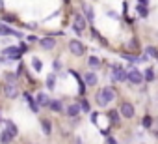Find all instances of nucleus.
I'll list each match as a JSON object with an SVG mask.
<instances>
[{"label": "nucleus", "mask_w": 158, "mask_h": 144, "mask_svg": "<svg viewBox=\"0 0 158 144\" xmlns=\"http://www.w3.org/2000/svg\"><path fill=\"white\" fill-rule=\"evenodd\" d=\"M108 144H117V140H115L114 137H110V138H108Z\"/></svg>", "instance_id": "7c9ffc66"}, {"label": "nucleus", "mask_w": 158, "mask_h": 144, "mask_svg": "<svg viewBox=\"0 0 158 144\" xmlns=\"http://www.w3.org/2000/svg\"><path fill=\"white\" fill-rule=\"evenodd\" d=\"M54 86H56V75H48V79H47V88H48V90H54Z\"/></svg>", "instance_id": "412c9836"}, {"label": "nucleus", "mask_w": 158, "mask_h": 144, "mask_svg": "<svg viewBox=\"0 0 158 144\" xmlns=\"http://www.w3.org/2000/svg\"><path fill=\"white\" fill-rule=\"evenodd\" d=\"M128 81H130L132 84H139V83H143V75L139 73L136 67H132V69L128 71Z\"/></svg>", "instance_id": "6e6552de"}, {"label": "nucleus", "mask_w": 158, "mask_h": 144, "mask_svg": "<svg viewBox=\"0 0 158 144\" xmlns=\"http://www.w3.org/2000/svg\"><path fill=\"white\" fill-rule=\"evenodd\" d=\"M6 125H8V127H6V131H10L13 137H17V135H19V129H17V125H15L11 120H8V122H6Z\"/></svg>", "instance_id": "6ab92c4d"}, {"label": "nucleus", "mask_w": 158, "mask_h": 144, "mask_svg": "<svg viewBox=\"0 0 158 144\" xmlns=\"http://www.w3.org/2000/svg\"><path fill=\"white\" fill-rule=\"evenodd\" d=\"M82 11H84V15H86V19H88L89 23H93V19H95V13H93V8H91L89 4H82Z\"/></svg>", "instance_id": "f8f14e48"}, {"label": "nucleus", "mask_w": 158, "mask_h": 144, "mask_svg": "<svg viewBox=\"0 0 158 144\" xmlns=\"http://www.w3.org/2000/svg\"><path fill=\"white\" fill-rule=\"evenodd\" d=\"M84 81H86L88 86H95V84H97V75H95V73H86V75H84Z\"/></svg>", "instance_id": "dca6fc26"}, {"label": "nucleus", "mask_w": 158, "mask_h": 144, "mask_svg": "<svg viewBox=\"0 0 158 144\" xmlns=\"http://www.w3.org/2000/svg\"><path fill=\"white\" fill-rule=\"evenodd\" d=\"M50 110L52 112H61L63 110V105H61V101H58V99H54V101H50Z\"/></svg>", "instance_id": "a211bd4d"}, {"label": "nucleus", "mask_w": 158, "mask_h": 144, "mask_svg": "<svg viewBox=\"0 0 158 144\" xmlns=\"http://www.w3.org/2000/svg\"><path fill=\"white\" fill-rule=\"evenodd\" d=\"M0 36H15V38H24L23 32L11 28V26H6V25H0Z\"/></svg>", "instance_id": "0eeeda50"}, {"label": "nucleus", "mask_w": 158, "mask_h": 144, "mask_svg": "<svg viewBox=\"0 0 158 144\" xmlns=\"http://www.w3.org/2000/svg\"><path fill=\"white\" fill-rule=\"evenodd\" d=\"M69 51H71L74 56H82V54L86 52V47H84V43H82V41H78V39H71V41H69Z\"/></svg>", "instance_id": "20e7f679"}, {"label": "nucleus", "mask_w": 158, "mask_h": 144, "mask_svg": "<svg viewBox=\"0 0 158 144\" xmlns=\"http://www.w3.org/2000/svg\"><path fill=\"white\" fill-rule=\"evenodd\" d=\"M13 138H15V137H13L10 131H2V133H0V142H2V144H10Z\"/></svg>", "instance_id": "2eb2a0df"}, {"label": "nucleus", "mask_w": 158, "mask_h": 144, "mask_svg": "<svg viewBox=\"0 0 158 144\" xmlns=\"http://www.w3.org/2000/svg\"><path fill=\"white\" fill-rule=\"evenodd\" d=\"M2 54H4L6 58H10V60H19V58H21V54H23V51H21L19 47L10 45V47H6V49L2 51Z\"/></svg>", "instance_id": "39448f33"}, {"label": "nucleus", "mask_w": 158, "mask_h": 144, "mask_svg": "<svg viewBox=\"0 0 158 144\" xmlns=\"http://www.w3.org/2000/svg\"><path fill=\"white\" fill-rule=\"evenodd\" d=\"M108 116H110V120H112L114 124H117V122H119V112H117V110H110V112H108Z\"/></svg>", "instance_id": "5701e85b"}, {"label": "nucleus", "mask_w": 158, "mask_h": 144, "mask_svg": "<svg viewBox=\"0 0 158 144\" xmlns=\"http://www.w3.org/2000/svg\"><path fill=\"white\" fill-rule=\"evenodd\" d=\"M0 11H4V0H0Z\"/></svg>", "instance_id": "2f4dec72"}, {"label": "nucleus", "mask_w": 158, "mask_h": 144, "mask_svg": "<svg viewBox=\"0 0 158 144\" xmlns=\"http://www.w3.org/2000/svg\"><path fill=\"white\" fill-rule=\"evenodd\" d=\"M39 45H41L45 51H50V49L56 47V39H54V38H43V39H39Z\"/></svg>", "instance_id": "9d476101"}, {"label": "nucleus", "mask_w": 158, "mask_h": 144, "mask_svg": "<svg viewBox=\"0 0 158 144\" xmlns=\"http://www.w3.org/2000/svg\"><path fill=\"white\" fill-rule=\"evenodd\" d=\"M41 127H43V133H45V135H50V133H52V124H50V120L43 118V120H41Z\"/></svg>", "instance_id": "f3484780"}, {"label": "nucleus", "mask_w": 158, "mask_h": 144, "mask_svg": "<svg viewBox=\"0 0 158 144\" xmlns=\"http://www.w3.org/2000/svg\"><path fill=\"white\" fill-rule=\"evenodd\" d=\"M23 97H24V99L28 101V105H30V109H32V112H39V107H37V101H35V99H34V97H32V96H30L28 92H24V94H23Z\"/></svg>", "instance_id": "9b49d317"}, {"label": "nucleus", "mask_w": 158, "mask_h": 144, "mask_svg": "<svg viewBox=\"0 0 158 144\" xmlns=\"http://www.w3.org/2000/svg\"><path fill=\"white\" fill-rule=\"evenodd\" d=\"M119 112H121L125 118H132V116H134V105H132V103H128V101H125V103H121Z\"/></svg>", "instance_id": "1a4fd4ad"}, {"label": "nucleus", "mask_w": 158, "mask_h": 144, "mask_svg": "<svg viewBox=\"0 0 158 144\" xmlns=\"http://www.w3.org/2000/svg\"><path fill=\"white\" fill-rule=\"evenodd\" d=\"M138 8V13L141 15V17H147V13H149V10L145 8V4H141V6H136Z\"/></svg>", "instance_id": "393cba45"}, {"label": "nucleus", "mask_w": 158, "mask_h": 144, "mask_svg": "<svg viewBox=\"0 0 158 144\" xmlns=\"http://www.w3.org/2000/svg\"><path fill=\"white\" fill-rule=\"evenodd\" d=\"M4 96L8 99H15L19 96V86H17V75L13 73H6V81H4Z\"/></svg>", "instance_id": "f257e3e1"}, {"label": "nucleus", "mask_w": 158, "mask_h": 144, "mask_svg": "<svg viewBox=\"0 0 158 144\" xmlns=\"http://www.w3.org/2000/svg\"><path fill=\"white\" fill-rule=\"evenodd\" d=\"M35 101H37V105H39V107H47V105H50V101H48L47 94H43V92H39V94L35 96Z\"/></svg>", "instance_id": "4468645a"}, {"label": "nucleus", "mask_w": 158, "mask_h": 144, "mask_svg": "<svg viewBox=\"0 0 158 144\" xmlns=\"http://www.w3.org/2000/svg\"><path fill=\"white\" fill-rule=\"evenodd\" d=\"M152 125V118L151 116H145L143 118V127H151Z\"/></svg>", "instance_id": "cd10ccee"}, {"label": "nucleus", "mask_w": 158, "mask_h": 144, "mask_svg": "<svg viewBox=\"0 0 158 144\" xmlns=\"http://www.w3.org/2000/svg\"><path fill=\"white\" fill-rule=\"evenodd\" d=\"M86 21H88V19H84L80 13H76V15H74L73 28H74V32H76V34H82V32L86 30Z\"/></svg>", "instance_id": "423d86ee"}, {"label": "nucleus", "mask_w": 158, "mask_h": 144, "mask_svg": "<svg viewBox=\"0 0 158 144\" xmlns=\"http://www.w3.org/2000/svg\"><path fill=\"white\" fill-rule=\"evenodd\" d=\"M13 21H15L13 15H4V23H6V25H10V23H13Z\"/></svg>", "instance_id": "c85d7f7f"}, {"label": "nucleus", "mask_w": 158, "mask_h": 144, "mask_svg": "<svg viewBox=\"0 0 158 144\" xmlns=\"http://www.w3.org/2000/svg\"><path fill=\"white\" fill-rule=\"evenodd\" d=\"M80 107H82V110H84V112H89V103H88L86 99H82V101H80Z\"/></svg>", "instance_id": "bb28decb"}, {"label": "nucleus", "mask_w": 158, "mask_h": 144, "mask_svg": "<svg viewBox=\"0 0 158 144\" xmlns=\"http://www.w3.org/2000/svg\"><path fill=\"white\" fill-rule=\"evenodd\" d=\"M114 97H115V90L110 88V86H106V88H102V90L97 94V103H99L101 107H106Z\"/></svg>", "instance_id": "f03ea898"}, {"label": "nucleus", "mask_w": 158, "mask_h": 144, "mask_svg": "<svg viewBox=\"0 0 158 144\" xmlns=\"http://www.w3.org/2000/svg\"><path fill=\"white\" fill-rule=\"evenodd\" d=\"M19 49H21V51H23V54H24V52L28 51V45H24V43H21V45H19Z\"/></svg>", "instance_id": "c756f323"}, {"label": "nucleus", "mask_w": 158, "mask_h": 144, "mask_svg": "<svg viewBox=\"0 0 158 144\" xmlns=\"http://www.w3.org/2000/svg\"><path fill=\"white\" fill-rule=\"evenodd\" d=\"M152 79H154V71H152L151 67H149V69H145V81H147V83H151Z\"/></svg>", "instance_id": "b1692460"}, {"label": "nucleus", "mask_w": 158, "mask_h": 144, "mask_svg": "<svg viewBox=\"0 0 158 144\" xmlns=\"http://www.w3.org/2000/svg\"><path fill=\"white\" fill-rule=\"evenodd\" d=\"M88 64L93 67V69H97V67H101V60L97 58V56H89V60H88Z\"/></svg>", "instance_id": "aec40b11"}, {"label": "nucleus", "mask_w": 158, "mask_h": 144, "mask_svg": "<svg viewBox=\"0 0 158 144\" xmlns=\"http://www.w3.org/2000/svg\"><path fill=\"white\" fill-rule=\"evenodd\" d=\"M128 79V73H125V69L121 65H112V81L114 83H123Z\"/></svg>", "instance_id": "7ed1b4c3"}, {"label": "nucleus", "mask_w": 158, "mask_h": 144, "mask_svg": "<svg viewBox=\"0 0 158 144\" xmlns=\"http://www.w3.org/2000/svg\"><path fill=\"white\" fill-rule=\"evenodd\" d=\"M80 109H82V107L78 105V103H71V105L67 107V110H65V112H67V116H78Z\"/></svg>", "instance_id": "ddd939ff"}, {"label": "nucleus", "mask_w": 158, "mask_h": 144, "mask_svg": "<svg viewBox=\"0 0 158 144\" xmlns=\"http://www.w3.org/2000/svg\"><path fill=\"white\" fill-rule=\"evenodd\" d=\"M32 65H34L35 71H41V69H43V62H41L39 58H34V60H32Z\"/></svg>", "instance_id": "4be33fe9"}, {"label": "nucleus", "mask_w": 158, "mask_h": 144, "mask_svg": "<svg viewBox=\"0 0 158 144\" xmlns=\"http://www.w3.org/2000/svg\"><path fill=\"white\" fill-rule=\"evenodd\" d=\"M145 52H147L149 56H152V58H158V51H156L154 47H147V49H145Z\"/></svg>", "instance_id": "a878e982"}, {"label": "nucleus", "mask_w": 158, "mask_h": 144, "mask_svg": "<svg viewBox=\"0 0 158 144\" xmlns=\"http://www.w3.org/2000/svg\"><path fill=\"white\" fill-rule=\"evenodd\" d=\"M63 2H65V4H69V2H71V0H63Z\"/></svg>", "instance_id": "473e14b6"}]
</instances>
